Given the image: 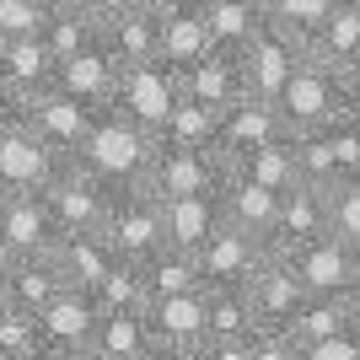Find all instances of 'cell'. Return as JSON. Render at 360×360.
I'll return each mask as SVG.
<instances>
[{
	"instance_id": "1",
	"label": "cell",
	"mask_w": 360,
	"mask_h": 360,
	"mask_svg": "<svg viewBox=\"0 0 360 360\" xmlns=\"http://www.w3.org/2000/svg\"><path fill=\"white\" fill-rule=\"evenodd\" d=\"M150 156H156V135L140 129V124H129L124 113H113V108H103V113L91 119L86 140H81V150H75V162L91 167L108 188L140 183L146 167H150Z\"/></svg>"
},
{
	"instance_id": "2",
	"label": "cell",
	"mask_w": 360,
	"mask_h": 360,
	"mask_svg": "<svg viewBox=\"0 0 360 360\" xmlns=\"http://www.w3.org/2000/svg\"><path fill=\"white\" fill-rule=\"evenodd\" d=\"M38 194H44L49 215L60 226V237L65 231H103V215H108V205H113V188H108L91 167H81L75 156H65L60 172H54Z\"/></svg>"
},
{
	"instance_id": "3",
	"label": "cell",
	"mask_w": 360,
	"mask_h": 360,
	"mask_svg": "<svg viewBox=\"0 0 360 360\" xmlns=\"http://www.w3.org/2000/svg\"><path fill=\"white\" fill-rule=\"evenodd\" d=\"M274 108H280V119H285L290 135H312V129H323V124H333L345 113V81L307 54V60L290 70V81L280 86Z\"/></svg>"
},
{
	"instance_id": "4",
	"label": "cell",
	"mask_w": 360,
	"mask_h": 360,
	"mask_svg": "<svg viewBox=\"0 0 360 360\" xmlns=\"http://www.w3.org/2000/svg\"><path fill=\"white\" fill-rule=\"evenodd\" d=\"M103 237H108V248H113L119 258H129V264L150 258L167 242V231H162V199L146 194L140 183L113 188V205H108V215H103Z\"/></svg>"
},
{
	"instance_id": "5",
	"label": "cell",
	"mask_w": 360,
	"mask_h": 360,
	"mask_svg": "<svg viewBox=\"0 0 360 360\" xmlns=\"http://www.w3.org/2000/svg\"><path fill=\"white\" fill-rule=\"evenodd\" d=\"M178 70L162 60H150V65H124L119 70V86H113V113H124L129 124H140V129H162L167 113L178 108Z\"/></svg>"
},
{
	"instance_id": "6",
	"label": "cell",
	"mask_w": 360,
	"mask_h": 360,
	"mask_svg": "<svg viewBox=\"0 0 360 360\" xmlns=\"http://www.w3.org/2000/svg\"><path fill=\"white\" fill-rule=\"evenodd\" d=\"M221 183H226L221 150H183V146H162L156 140V156H150L140 188L156 199H183V194H215Z\"/></svg>"
},
{
	"instance_id": "7",
	"label": "cell",
	"mask_w": 360,
	"mask_h": 360,
	"mask_svg": "<svg viewBox=\"0 0 360 360\" xmlns=\"http://www.w3.org/2000/svg\"><path fill=\"white\" fill-rule=\"evenodd\" d=\"M328 231H333V199H328V188H317V183H296V188L280 194V210H274V226H269V237H264V248H269L274 258H290V253H301L307 242L328 237Z\"/></svg>"
},
{
	"instance_id": "8",
	"label": "cell",
	"mask_w": 360,
	"mask_h": 360,
	"mask_svg": "<svg viewBox=\"0 0 360 360\" xmlns=\"http://www.w3.org/2000/svg\"><path fill=\"white\" fill-rule=\"evenodd\" d=\"M237 60H242L248 97H264V103H274V97H280V86L290 81V70L307 60V44H301V38H290L285 27L264 22V27H258L253 38L237 49Z\"/></svg>"
},
{
	"instance_id": "9",
	"label": "cell",
	"mask_w": 360,
	"mask_h": 360,
	"mask_svg": "<svg viewBox=\"0 0 360 360\" xmlns=\"http://www.w3.org/2000/svg\"><path fill=\"white\" fill-rule=\"evenodd\" d=\"M91 119H97V108H86L65 86H44V91H27V97H22V124H27L44 146H54L60 156H75V150H81Z\"/></svg>"
},
{
	"instance_id": "10",
	"label": "cell",
	"mask_w": 360,
	"mask_h": 360,
	"mask_svg": "<svg viewBox=\"0 0 360 360\" xmlns=\"http://www.w3.org/2000/svg\"><path fill=\"white\" fill-rule=\"evenodd\" d=\"M60 242V226L49 215L44 194H0V258H49Z\"/></svg>"
},
{
	"instance_id": "11",
	"label": "cell",
	"mask_w": 360,
	"mask_h": 360,
	"mask_svg": "<svg viewBox=\"0 0 360 360\" xmlns=\"http://www.w3.org/2000/svg\"><path fill=\"white\" fill-rule=\"evenodd\" d=\"M60 162H65L60 150L44 146L22 119L0 129V194H38L60 172Z\"/></svg>"
},
{
	"instance_id": "12",
	"label": "cell",
	"mask_w": 360,
	"mask_h": 360,
	"mask_svg": "<svg viewBox=\"0 0 360 360\" xmlns=\"http://www.w3.org/2000/svg\"><path fill=\"white\" fill-rule=\"evenodd\" d=\"M150 339L156 349L172 360H188L205 345V290H188V296H150L146 307Z\"/></svg>"
},
{
	"instance_id": "13",
	"label": "cell",
	"mask_w": 360,
	"mask_h": 360,
	"mask_svg": "<svg viewBox=\"0 0 360 360\" xmlns=\"http://www.w3.org/2000/svg\"><path fill=\"white\" fill-rule=\"evenodd\" d=\"M285 264L296 269V280H301L307 296H339V290L360 274V248H349L345 237H333V231H328V237L307 242L301 253H290Z\"/></svg>"
},
{
	"instance_id": "14",
	"label": "cell",
	"mask_w": 360,
	"mask_h": 360,
	"mask_svg": "<svg viewBox=\"0 0 360 360\" xmlns=\"http://www.w3.org/2000/svg\"><path fill=\"white\" fill-rule=\"evenodd\" d=\"M178 91L188 103H205L215 113H226L231 103L248 97V81H242V60L231 49H210V54H199L194 65H183L178 70Z\"/></svg>"
},
{
	"instance_id": "15",
	"label": "cell",
	"mask_w": 360,
	"mask_h": 360,
	"mask_svg": "<svg viewBox=\"0 0 360 360\" xmlns=\"http://www.w3.org/2000/svg\"><path fill=\"white\" fill-rule=\"evenodd\" d=\"M285 119H280V108L264 103V97H242V103H231L221 113V124H215V150H221V162H231V156H242V150H258L269 146V140H285Z\"/></svg>"
},
{
	"instance_id": "16",
	"label": "cell",
	"mask_w": 360,
	"mask_h": 360,
	"mask_svg": "<svg viewBox=\"0 0 360 360\" xmlns=\"http://www.w3.org/2000/svg\"><path fill=\"white\" fill-rule=\"evenodd\" d=\"M264 253H269L264 237H248L237 226H221L194 253V264H199V280H205V285H248V274L264 264Z\"/></svg>"
},
{
	"instance_id": "17",
	"label": "cell",
	"mask_w": 360,
	"mask_h": 360,
	"mask_svg": "<svg viewBox=\"0 0 360 360\" xmlns=\"http://www.w3.org/2000/svg\"><path fill=\"white\" fill-rule=\"evenodd\" d=\"M119 70L124 65L113 60V49L97 38V44H86L81 54H70V60L54 65V86H65L70 97H81L86 108H97L103 113L108 103H113V86H119Z\"/></svg>"
},
{
	"instance_id": "18",
	"label": "cell",
	"mask_w": 360,
	"mask_h": 360,
	"mask_svg": "<svg viewBox=\"0 0 360 360\" xmlns=\"http://www.w3.org/2000/svg\"><path fill=\"white\" fill-rule=\"evenodd\" d=\"M301 296H307V290H301L296 269H290L285 258H274V253H264V264L248 274V301H253L258 328H285L290 312L301 307Z\"/></svg>"
},
{
	"instance_id": "19",
	"label": "cell",
	"mask_w": 360,
	"mask_h": 360,
	"mask_svg": "<svg viewBox=\"0 0 360 360\" xmlns=\"http://www.w3.org/2000/svg\"><path fill=\"white\" fill-rule=\"evenodd\" d=\"M49 264L60 269V280H65L70 290H97V285L108 280V269L119 264V253L108 248L103 231H65V237L54 242Z\"/></svg>"
},
{
	"instance_id": "20",
	"label": "cell",
	"mask_w": 360,
	"mask_h": 360,
	"mask_svg": "<svg viewBox=\"0 0 360 360\" xmlns=\"http://www.w3.org/2000/svg\"><path fill=\"white\" fill-rule=\"evenodd\" d=\"M307 54H312L323 70H333L339 81L360 75V11H355V0H339V6H333L328 22L307 38Z\"/></svg>"
},
{
	"instance_id": "21",
	"label": "cell",
	"mask_w": 360,
	"mask_h": 360,
	"mask_svg": "<svg viewBox=\"0 0 360 360\" xmlns=\"http://www.w3.org/2000/svg\"><path fill=\"white\" fill-rule=\"evenodd\" d=\"M103 44L113 49L119 65H150L162 60V16L150 0H135L129 11H119L113 22H103Z\"/></svg>"
},
{
	"instance_id": "22",
	"label": "cell",
	"mask_w": 360,
	"mask_h": 360,
	"mask_svg": "<svg viewBox=\"0 0 360 360\" xmlns=\"http://www.w3.org/2000/svg\"><path fill=\"white\" fill-rule=\"evenodd\" d=\"M221 188L215 194H183V199H162V231L172 248H188L199 253L205 242L221 231Z\"/></svg>"
},
{
	"instance_id": "23",
	"label": "cell",
	"mask_w": 360,
	"mask_h": 360,
	"mask_svg": "<svg viewBox=\"0 0 360 360\" xmlns=\"http://www.w3.org/2000/svg\"><path fill=\"white\" fill-rule=\"evenodd\" d=\"M226 178H242V183H258V188H274V194H285L301 183V167H296V140H269V146L258 150H242L226 162Z\"/></svg>"
},
{
	"instance_id": "24",
	"label": "cell",
	"mask_w": 360,
	"mask_h": 360,
	"mask_svg": "<svg viewBox=\"0 0 360 360\" xmlns=\"http://www.w3.org/2000/svg\"><path fill=\"white\" fill-rule=\"evenodd\" d=\"M97 317L103 312H97L91 290H70L65 285L60 296L38 312V328H44V345H86L91 328H97Z\"/></svg>"
},
{
	"instance_id": "25",
	"label": "cell",
	"mask_w": 360,
	"mask_h": 360,
	"mask_svg": "<svg viewBox=\"0 0 360 360\" xmlns=\"http://www.w3.org/2000/svg\"><path fill=\"white\" fill-rule=\"evenodd\" d=\"M86 349L97 360H140L156 349V339H150L146 312H103L91 339H86Z\"/></svg>"
},
{
	"instance_id": "26",
	"label": "cell",
	"mask_w": 360,
	"mask_h": 360,
	"mask_svg": "<svg viewBox=\"0 0 360 360\" xmlns=\"http://www.w3.org/2000/svg\"><path fill=\"white\" fill-rule=\"evenodd\" d=\"M274 210H280V194H274V188H258V183H242V178L221 183V221L248 231V237H269Z\"/></svg>"
},
{
	"instance_id": "27",
	"label": "cell",
	"mask_w": 360,
	"mask_h": 360,
	"mask_svg": "<svg viewBox=\"0 0 360 360\" xmlns=\"http://www.w3.org/2000/svg\"><path fill=\"white\" fill-rule=\"evenodd\" d=\"M0 75H6L22 97H27V91H44V86H54V54H49V44L38 32H27V38H0Z\"/></svg>"
},
{
	"instance_id": "28",
	"label": "cell",
	"mask_w": 360,
	"mask_h": 360,
	"mask_svg": "<svg viewBox=\"0 0 360 360\" xmlns=\"http://www.w3.org/2000/svg\"><path fill=\"white\" fill-rule=\"evenodd\" d=\"M199 16H205L210 44L215 49H231V54H237V49L248 44L264 22H269V16H264V0H205Z\"/></svg>"
},
{
	"instance_id": "29",
	"label": "cell",
	"mask_w": 360,
	"mask_h": 360,
	"mask_svg": "<svg viewBox=\"0 0 360 360\" xmlns=\"http://www.w3.org/2000/svg\"><path fill=\"white\" fill-rule=\"evenodd\" d=\"M253 328L248 285H205V339H253Z\"/></svg>"
},
{
	"instance_id": "30",
	"label": "cell",
	"mask_w": 360,
	"mask_h": 360,
	"mask_svg": "<svg viewBox=\"0 0 360 360\" xmlns=\"http://www.w3.org/2000/svg\"><path fill=\"white\" fill-rule=\"evenodd\" d=\"M140 274H146L150 296H188V290H205L194 253H188V248H172V242H162L150 258H140Z\"/></svg>"
},
{
	"instance_id": "31",
	"label": "cell",
	"mask_w": 360,
	"mask_h": 360,
	"mask_svg": "<svg viewBox=\"0 0 360 360\" xmlns=\"http://www.w3.org/2000/svg\"><path fill=\"white\" fill-rule=\"evenodd\" d=\"M349 307L345 296H301V307L290 312L285 333L296 345H317V339H333V333H349Z\"/></svg>"
},
{
	"instance_id": "32",
	"label": "cell",
	"mask_w": 360,
	"mask_h": 360,
	"mask_svg": "<svg viewBox=\"0 0 360 360\" xmlns=\"http://www.w3.org/2000/svg\"><path fill=\"white\" fill-rule=\"evenodd\" d=\"M156 16H162V65L183 70V65H194L199 54L215 49L199 11H156Z\"/></svg>"
},
{
	"instance_id": "33",
	"label": "cell",
	"mask_w": 360,
	"mask_h": 360,
	"mask_svg": "<svg viewBox=\"0 0 360 360\" xmlns=\"http://www.w3.org/2000/svg\"><path fill=\"white\" fill-rule=\"evenodd\" d=\"M215 124H221L215 108L178 97V108H172L167 124L156 129V140H162V146H183V150H215Z\"/></svg>"
},
{
	"instance_id": "34",
	"label": "cell",
	"mask_w": 360,
	"mask_h": 360,
	"mask_svg": "<svg viewBox=\"0 0 360 360\" xmlns=\"http://www.w3.org/2000/svg\"><path fill=\"white\" fill-rule=\"evenodd\" d=\"M38 38L49 44L54 65H60V60H70V54H81L86 44H97V38H103V27H97V22L75 6V0H65V6H54V11H49V22H44V32H38Z\"/></svg>"
},
{
	"instance_id": "35",
	"label": "cell",
	"mask_w": 360,
	"mask_h": 360,
	"mask_svg": "<svg viewBox=\"0 0 360 360\" xmlns=\"http://www.w3.org/2000/svg\"><path fill=\"white\" fill-rule=\"evenodd\" d=\"M6 269H11V301L22 307V312H32V317L65 290L60 269H54L49 258H16V264H6Z\"/></svg>"
},
{
	"instance_id": "36",
	"label": "cell",
	"mask_w": 360,
	"mask_h": 360,
	"mask_svg": "<svg viewBox=\"0 0 360 360\" xmlns=\"http://www.w3.org/2000/svg\"><path fill=\"white\" fill-rule=\"evenodd\" d=\"M91 301H97V312H146L150 285H146V274H140V264L119 258V264L108 269V280L91 290Z\"/></svg>"
},
{
	"instance_id": "37",
	"label": "cell",
	"mask_w": 360,
	"mask_h": 360,
	"mask_svg": "<svg viewBox=\"0 0 360 360\" xmlns=\"http://www.w3.org/2000/svg\"><path fill=\"white\" fill-rule=\"evenodd\" d=\"M339 6V0H264V16H269L274 27H285L290 38H312L323 22H328V11Z\"/></svg>"
},
{
	"instance_id": "38",
	"label": "cell",
	"mask_w": 360,
	"mask_h": 360,
	"mask_svg": "<svg viewBox=\"0 0 360 360\" xmlns=\"http://www.w3.org/2000/svg\"><path fill=\"white\" fill-rule=\"evenodd\" d=\"M0 349L16 355V360H32L38 349H44V328H38V317L22 312V307L0 312Z\"/></svg>"
},
{
	"instance_id": "39",
	"label": "cell",
	"mask_w": 360,
	"mask_h": 360,
	"mask_svg": "<svg viewBox=\"0 0 360 360\" xmlns=\"http://www.w3.org/2000/svg\"><path fill=\"white\" fill-rule=\"evenodd\" d=\"M328 199H333V237H345L349 248H360V178L328 188Z\"/></svg>"
},
{
	"instance_id": "40",
	"label": "cell",
	"mask_w": 360,
	"mask_h": 360,
	"mask_svg": "<svg viewBox=\"0 0 360 360\" xmlns=\"http://www.w3.org/2000/svg\"><path fill=\"white\" fill-rule=\"evenodd\" d=\"M49 6L38 0H0V38H27V32H44Z\"/></svg>"
},
{
	"instance_id": "41",
	"label": "cell",
	"mask_w": 360,
	"mask_h": 360,
	"mask_svg": "<svg viewBox=\"0 0 360 360\" xmlns=\"http://www.w3.org/2000/svg\"><path fill=\"white\" fill-rule=\"evenodd\" d=\"M248 355H253V360H301V345L290 339L285 328H253Z\"/></svg>"
},
{
	"instance_id": "42",
	"label": "cell",
	"mask_w": 360,
	"mask_h": 360,
	"mask_svg": "<svg viewBox=\"0 0 360 360\" xmlns=\"http://www.w3.org/2000/svg\"><path fill=\"white\" fill-rule=\"evenodd\" d=\"M301 360H360V328L317 339V345H301Z\"/></svg>"
},
{
	"instance_id": "43",
	"label": "cell",
	"mask_w": 360,
	"mask_h": 360,
	"mask_svg": "<svg viewBox=\"0 0 360 360\" xmlns=\"http://www.w3.org/2000/svg\"><path fill=\"white\" fill-rule=\"evenodd\" d=\"M188 360H253V355H248V339H205Z\"/></svg>"
},
{
	"instance_id": "44",
	"label": "cell",
	"mask_w": 360,
	"mask_h": 360,
	"mask_svg": "<svg viewBox=\"0 0 360 360\" xmlns=\"http://www.w3.org/2000/svg\"><path fill=\"white\" fill-rule=\"evenodd\" d=\"M75 6H81V11H86L91 22H97V27H103V22H113L119 11H129L135 0H75Z\"/></svg>"
},
{
	"instance_id": "45",
	"label": "cell",
	"mask_w": 360,
	"mask_h": 360,
	"mask_svg": "<svg viewBox=\"0 0 360 360\" xmlns=\"http://www.w3.org/2000/svg\"><path fill=\"white\" fill-rule=\"evenodd\" d=\"M16 119H22V91L0 75V124H16Z\"/></svg>"
},
{
	"instance_id": "46",
	"label": "cell",
	"mask_w": 360,
	"mask_h": 360,
	"mask_svg": "<svg viewBox=\"0 0 360 360\" xmlns=\"http://www.w3.org/2000/svg\"><path fill=\"white\" fill-rule=\"evenodd\" d=\"M32 360H97V355H91L86 345H44Z\"/></svg>"
},
{
	"instance_id": "47",
	"label": "cell",
	"mask_w": 360,
	"mask_h": 360,
	"mask_svg": "<svg viewBox=\"0 0 360 360\" xmlns=\"http://www.w3.org/2000/svg\"><path fill=\"white\" fill-rule=\"evenodd\" d=\"M339 119H349L360 129V75H349V81H345V113H339Z\"/></svg>"
},
{
	"instance_id": "48",
	"label": "cell",
	"mask_w": 360,
	"mask_h": 360,
	"mask_svg": "<svg viewBox=\"0 0 360 360\" xmlns=\"http://www.w3.org/2000/svg\"><path fill=\"white\" fill-rule=\"evenodd\" d=\"M339 296H345V307H349V323H355V328H360V274H355V280H349L345 290H339Z\"/></svg>"
},
{
	"instance_id": "49",
	"label": "cell",
	"mask_w": 360,
	"mask_h": 360,
	"mask_svg": "<svg viewBox=\"0 0 360 360\" xmlns=\"http://www.w3.org/2000/svg\"><path fill=\"white\" fill-rule=\"evenodd\" d=\"M150 6H156V11H199L205 0H150Z\"/></svg>"
},
{
	"instance_id": "50",
	"label": "cell",
	"mask_w": 360,
	"mask_h": 360,
	"mask_svg": "<svg viewBox=\"0 0 360 360\" xmlns=\"http://www.w3.org/2000/svg\"><path fill=\"white\" fill-rule=\"evenodd\" d=\"M16 301H11V269H6V264H0V312H11Z\"/></svg>"
},
{
	"instance_id": "51",
	"label": "cell",
	"mask_w": 360,
	"mask_h": 360,
	"mask_svg": "<svg viewBox=\"0 0 360 360\" xmlns=\"http://www.w3.org/2000/svg\"><path fill=\"white\" fill-rule=\"evenodd\" d=\"M140 360H172V355H162V349H150V355H140Z\"/></svg>"
},
{
	"instance_id": "52",
	"label": "cell",
	"mask_w": 360,
	"mask_h": 360,
	"mask_svg": "<svg viewBox=\"0 0 360 360\" xmlns=\"http://www.w3.org/2000/svg\"><path fill=\"white\" fill-rule=\"evenodd\" d=\"M38 6H49V11H54V6H65V0H38Z\"/></svg>"
},
{
	"instance_id": "53",
	"label": "cell",
	"mask_w": 360,
	"mask_h": 360,
	"mask_svg": "<svg viewBox=\"0 0 360 360\" xmlns=\"http://www.w3.org/2000/svg\"><path fill=\"white\" fill-rule=\"evenodd\" d=\"M0 360H16V355H6V349H0Z\"/></svg>"
},
{
	"instance_id": "54",
	"label": "cell",
	"mask_w": 360,
	"mask_h": 360,
	"mask_svg": "<svg viewBox=\"0 0 360 360\" xmlns=\"http://www.w3.org/2000/svg\"><path fill=\"white\" fill-rule=\"evenodd\" d=\"M355 11H360V0H355Z\"/></svg>"
},
{
	"instance_id": "55",
	"label": "cell",
	"mask_w": 360,
	"mask_h": 360,
	"mask_svg": "<svg viewBox=\"0 0 360 360\" xmlns=\"http://www.w3.org/2000/svg\"><path fill=\"white\" fill-rule=\"evenodd\" d=\"M0 129H6V124H0Z\"/></svg>"
},
{
	"instance_id": "56",
	"label": "cell",
	"mask_w": 360,
	"mask_h": 360,
	"mask_svg": "<svg viewBox=\"0 0 360 360\" xmlns=\"http://www.w3.org/2000/svg\"><path fill=\"white\" fill-rule=\"evenodd\" d=\"M0 264H6V258H0Z\"/></svg>"
}]
</instances>
